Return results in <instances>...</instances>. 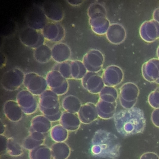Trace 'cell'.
<instances>
[{
  "instance_id": "obj_1",
  "label": "cell",
  "mask_w": 159,
  "mask_h": 159,
  "mask_svg": "<svg viewBox=\"0 0 159 159\" xmlns=\"http://www.w3.org/2000/svg\"><path fill=\"white\" fill-rule=\"evenodd\" d=\"M91 152L96 157L115 159L119 156L120 144L118 137L107 130L96 131L91 140Z\"/></svg>"
},
{
  "instance_id": "obj_2",
  "label": "cell",
  "mask_w": 159,
  "mask_h": 159,
  "mask_svg": "<svg viewBox=\"0 0 159 159\" xmlns=\"http://www.w3.org/2000/svg\"><path fill=\"white\" fill-rule=\"evenodd\" d=\"M134 108L126 109L119 111L114 116L116 130L121 135L127 136L142 132L145 127L144 120L138 119Z\"/></svg>"
},
{
  "instance_id": "obj_3",
  "label": "cell",
  "mask_w": 159,
  "mask_h": 159,
  "mask_svg": "<svg viewBox=\"0 0 159 159\" xmlns=\"http://www.w3.org/2000/svg\"><path fill=\"white\" fill-rule=\"evenodd\" d=\"M81 80L84 88L94 94H99L105 86L102 76L95 72L86 73Z\"/></svg>"
},
{
  "instance_id": "obj_4",
  "label": "cell",
  "mask_w": 159,
  "mask_h": 159,
  "mask_svg": "<svg viewBox=\"0 0 159 159\" xmlns=\"http://www.w3.org/2000/svg\"><path fill=\"white\" fill-rule=\"evenodd\" d=\"M77 114L81 123L84 124L91 123L98 117L96 105L91 102L82 105Z\"/></svg>"
},
{
  "instance_id": "obj_5",
  "label": "cell",
  "mask_w": 159,
  "mask_h": 159,
  "mask_svg": "<svg viewBox=\"0 0 159 159\" xmlns=\"http://www.w3.org/2000/svg\"><path fill=\"white\" fill-rule=\"evenodd\" d=\"M96 105L100 118L107 120L114 116L116 113V102H109L99 99Z\"/></svg>"
},
{
  "instance_id": "obj_6",
  "label": "cell",
  "mask_w": 159,
  "mask_h": 159,
  "mask_svg": "<svg viewBox=\"0 0 159 159\" xmlns=\"http://www.w3.org/2000/svg\"><path fill=\"white\" fill-rule=\"evenodd\" d=\"M102 76L105 86L113 87L120 83L123 78L121 71L112 69L106 70Z\"/></svg>"
},
{
  "instance_id": "obj_7",
  "label": "cell",
  "mask_w": 159,
  "mask_h": 159,
  "mask_svg": "<svg viewBox=\"0 0 159 159\" xmlns=\"http://www.w3.org/2000/svg\"><path fill=\"white\" fill-rule=\"evenodd\" d=\"M99 99L109 102H116L118 98V93L113 87L105 86L99 93Z\"/></svg>"
},
{
  "instance_id": "obj_8",
  "label": "cell",
  "mask_w": 159,
  "mask_h": 159,
  "mask_svg": "<svg viewBox=\"0 0 159 159\" xmlns=\"http://www.w3.org/2000/svg\"><path fill=\"white\" fill-rule=\"evenodd\" d=\"M67 110L70 112L77 113L81 106L80 100L77 97L70 95L66 98Z\"/></svg>"
},
{
  "instance_id": "obj_9",
  "label": "cell",
  "mask_w": 159,
  "mask_h": 159,
  "mask_svg": "<svg viewBox=\"0 0 159 159\" xmlns=\"http://www.w3.org/2000/svg\"><path fill=\"white\" fill-rule=\"evenodd\" d=\"M66 122L68 129L70 131H75L80 128L81 122L77 113L70 112L67 114Z\"/></svg>"
},
{
  "instance_id": "obj_10",
  "label": "cell",
  "mask_w": 159,
  "mask_h": 159,
  "mask_svg": "<svg viewBox=\"0 0 159 159\" xmlns=\"http://www.w3.org/2000/svg\"><path fill=\"white\" fill-rule=\"evenodd\" d=\"M139 159H159V157L154 152H148L141 155Z\"/></svg>"
}]
</instances>
